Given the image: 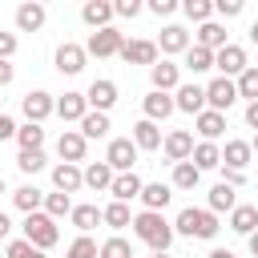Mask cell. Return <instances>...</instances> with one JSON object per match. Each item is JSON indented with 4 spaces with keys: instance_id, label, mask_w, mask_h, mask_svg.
<instances>
[{
    "instance_id": "59",
    "label": "cell",
    "mask_w": 258,
    "mask_h": 258,
    "mask_svg": "<svg viewBox=\"0 0 258 258\" xmlns=\"http://www.w3.org/2000/svg\"><path fill=\"white\" fill-rule=\"evenodd\" d=\"M153 258H169V254H153Z\"/></svg>"
},
{
    "instance_id": "25",
    "label": "cell",
    "mask_w": 258,
    "mask_h": 258,
    "mask_svg": "<svg viewBox=\"0 0 258 258\" xmlns=\"http://www.w3.org/2000/svg\"><path fill=\"white\" fill-rule=\"evenodd\" d=\"M230 230H238V234H254L258 230V210L254 206H234V214H230Z\"/></svg>"
},
{
    "instance_id": "50",
    "label": "cell",
    "mask_w": 258,
    "mask_h": 258,
    "mask_svg": "<svg viewBox=\"0 0 258 258\" xmlns=\"http://www.w3.org/2000/svg\"><path fill=\"white\" fill-rule=\"evenodd\" d=\"M8 137H16V125H12V117L0 113V141H8Z\"/></svg>"
},
{
    "instance_id": "49",
    "label": "cell",
    "mask_w": 258,
    "mask_h": 258,
    "mask_svg": "<svg viewBox=\"0 0 258 258\" xmlns=\"http://www.w3.org/2000/svg\"><path fill=\"white\" fill-rule=\"evenodd\" d=\"M173 8H177L173 0H149V12H153V16H169Z\"/></svg>"
},
{
    "instance_id": "5",
    "label": "cell",
    "mask_w": 258,
    "mask_h": 258,
    "mask_svg": "<svg viewBox=\"0 0 258 258\" xmlns=\"http://www.w3.org/2000/svg\"><path fill=\"white\" fill-rule=\"evenodd\" d=\"M234 101H238V85H234L230 77H218V81L206 85V105H210L214 113H226Z\"/></svg>"
},
{
    "instance_id": "10",
    "label": "cell",
    "mask_w": 258,
    "mask_h": 258,
    "mask_svg": "<svg viewBox=\"0 0 258 258\" xmlns=\"http://www.w3.org/2000/svg\"><path fill=\"white\" fill-rule=\"evenodd\" d=\"M161 145H165V157H169L173 165H181V161H189V157H194V137H189L185 129H173Z\"/></svg>"
},
{
    "instance_id": "19",
    "label": "cell",
    "mask_w": 258,
    "mask_h": 258,
    "mask_svg": "<svg viewBox=\"0 0 258 258\" xmlns=\"http://www.w3.org/2000/svg\"><path fill=\"white\" fill-rule=\"evenodd\" d=\"M141 177L137 173H117L113 177V185H109V194H113V202H129V198H141Z\"/></svg>"
},
{
    "instance_id": "27",
    "label": "cell",
    "mask_w": 258,
    "mask_h": 258,
    "mask_svg": "<svg viewBox=\"0 0 258 258\" xmlns=\"http://www.w3.org/2000/svg\"><path fill=\"white\" fill-rule=\"evenodd\" d=\"M149 77H153V89H157V93H169V89H177V64H169V60L153 64V69H149Z\"/></svg>"
},
{
    "instance_id": "53",
    "label": "cell",
    "mask_w": 258,
    "mask_h": 258,
    "mask_svg": "<svg viewBox=\"0 0 258 258\" xmlns=\"http://www.w3.org/2000/svg\"><path fill=\"white\" fill-rule=\"evenodd\" d=\"M8 230H12V222H8V218H4V214H0V242H4V238H8Z\"/></svg>"
},
{
    "instance_id": "52",
    "label": "cell",
    "mask_w": 258,
    "mask_h": 258,
    "mask_svg": "<svg viewBox=\"0 0 258 258\" xmlns=\"http://www.w3.org/2000/svg\"><path fill=\"white\" fill-rule=\"evenodd\" d=\"M8 81H12V64H8V60H0V89H4Z\"/></svg>"
},
{
    "instance_id": "12",
    "label": "cell",
    "mask_w": 258,
    "mask_h": 258,
    "mask_svg": "<svg viewBox=\"0 0 258 258\" xmlns=\"http://www.w3.org/2000/svg\"><path fill=\"white\" fill-rule=\"evenodd\" d=\"M173 105L181 109V113H206V89L202 85H181L177 89V97H173Z\"/></svg>"
},
{
    "instance_id": "24",
    "label": "cell",
    "mask_w": 258,
    "mask_h": 258,
    "mask_svg": "<svg viewBox=\"0 0 258 258\" xmlns=\"http://www.w3.org/2000/svg\"><path fill=\"white\" fill-rule=\"evenodd\" d=\"M113 177H117V173H113L109 161H93V165L85 169V185H89V189H109Z\"/></svg>"
},
{
    "instance_id": "31",
    "label": "cell",
    "mask_w": 258,
    "mask_h": 258,
    "mask_svg": "<svg viewBox=\"0 0 258 258\" xmlns=\"http://www.w3.org/2000/svg\"><path fill=\"white\" fill-rule=\"evenodd\" d=\"M234 206H238V198H234V185L218 181V185L210 189V210H214V214H222V210H230V214H234Z\"/></svg>"
},
{
    "instance_id": "32",
    "label": "cell",
    "mask_w": 258,
    "mask_h": 258,
    "mask_svg": "<svg viewBox=\"0 0 258 258\" xmlns=\"http://www.w3.org/2000/svg\"><path fill=\"white\" fill-rule=\"evenodd\" d=\"M69 218H73V226H77L81 234H89L97 222H105V214H101L97 206H73V214H69Z\"/></svg>"
},
{
    "instance_id": "21",
    "label": "cell",
    "mask_w": 258,
    "mask_h": 258,
    "mask_svg": "<svg viewBox=\"0 0 258 258\" xmlns=\"http://www.w3.org/2000/svg\"><path fill=\"white\" fill-rule=\"evenodd\" d=\"M173 109H177V105H173L169 93H157V89H153V93L145 97V121H165Z\"/></svg>"
},
{
    "instance_id": "57",
    "label": "cell",
    "mask_w": 258,
    "mask_h": 258,
    "mask_svg": "<svg viewBox=\"0 0 258 258\" xmlns=\"http://www.w3.org/2000/svg\"><path fill=\"white\" fill-rule=\"evenodd\" d=\"M250 149H254V153H258V137H254V141H250Z\"/></svg>"
},
{
    "instance_id": "45",
    "label": "cell",
    "mask_w": 258,
    "mask_h": 258,
    "mask_svg": "<svg viewBox=\"0 0 258 258\" xmlns=\"http://www.w3.org/2000/svg\"><path fill=\"white\" fill-rule=\"evenodd\" d=\"M16 165H20L24 173H36V169H44V153H40V149H32V153L24 149V153L16 157Z\"/></svg>"
},
{
    "instance_id": "6",
    "label": "cell",
    "mask_w": 258,
    "mask_h": 258,
    "mask_svg": "<svg viewBox=\"0 0 258 258\" xmlns=\"http://www.w3.org/2000/svg\"><path fill=\"white\" fill-rule=\"evenodd\" d=\"M105 161L113 165V173H133L137 145H133L129 137H113V141H109V153H105Z\"/></svg>"
},
{
    "instance_id": "17",
    "label": "cell",
    "mask_w": 258,
    "mask_h": 258,
    "mask_svg": "<svg viewBox=\"0 0 258 258\" xmlns=\"http://www.w3.org/2000/svg\"><path fill=\"white\" fill-rule=\"evenodd\" d=\"M81 16H85V24H93V28L101 32V28H109V20H113L117 12H113L109 0H89V4L81 8Z\"/></svg>"
},
{
    "instance_id": "47",
    "label": "cell",
    "mask_w": 258,
    "mask_h": 258,
    "mask_svg": "<svg viewBox=\"0 0 258 258\" xmlns=\"http://www.w3.org/2000/svg\"><path fill=\"white\" fill-rule=\"evenodd\" d=\"M113 12H117V16H137V12H141V4H137V0H117V4H113Z\"/></svg>"
},
{
    "instance_id": "48",
    "label": "cell",
    "mask_w": 258,
    "mask_h": 258,
    "mask_svg": "<svg viewBox=\"0 0 258 258\" xmlns=\"http://www.w3.org/2000/svg\"><path fill=\"white\" fill-rule=\"evenodd\" d=\"M12 52H16V36L12 32H0V60H8Z\"/></svg>"
},
{
    "instance_id": "38",
    "label": "cell",
    "mask_w": 258,
    "mask_h": 258,
    "mask_svg": "<svg viewBox=\"0 0 258 258\" xmlns=\"http://www.w3.org/2000/svg\"><path fill=\"white\" fill-rule=\"evenodd\" d=\"M101 214H105V222H109L113 230H125V226H133V218H129V206H125V202H113V206H105Z\"/></svg>"
},
{
    "instance_id": "39",
    "label": "cell",
    "mask_w": 258,
    "mask_h": 258,
    "mask_svg": "<svg viewBox=\"0 0 258 258\" xmlns=\"http://www.w3.org/2000/svg\"><path fill=\"white\" fill-rule=\"evenodd\" d=\"M234 85H238V97H250V105H254L258 101V64H250Z\"/></svg>"
},
{
    "instance_id": "1",
    "label": "cell",
    "mask_w": 258,
    "mask_h": 258,
    "mask_svg": "<svg viewBox=\"0 0 258 258\" xmlns=\"http://www.w3.org/2000/svg\"><path fill=\"white\" fill-rule=\"evenodd\" d=\"M133 234H137L145 246H153L157 254H165V250H169V242H173V226H169L161 214H153V210H145V214H137V218H133Z\"/></svg>"
},
{
    "instance_id": "13",
    "label": "cell",
    "mask_w": 258,
    "mask_h": 258,
    "mask_svg": "<svg viewBox=\"0 0 258 258\" xmlns=\"http://www.w3.org/2000/svg\"><path fill=\"white\" fill-rule=\"evenodd\" d=\"M48 113H56V101H52L48 93H40V89H36V93H28V97H24V117H28L32 125H40Z\"/></svg>"
},
{
    "instance_id": "40",
    "label": "cell",
    "mask_w": 258,
    "mask_h": 258,
    "mask_svg": "<svg viewBox=\"0 0 258 258\" xmlns=\"http://www.w3.org/2000/svg\"><path fill=\"white\" fill-rule=\"evenodd\" d=\"M64 258H101V246H97L89 234H81V238L69 246V254H64Z\"/></svg>"
},
{
    "instance_id": "44",
    "label": "cell",
    "mask_w": 258,
    "mask_h": 258,
    "mask_svg": "<svg viewBox=\"0 0 258 258\" xmlns=\"http://www.w3.org/2000/svg\"><path fill=\"white\" fill-rule=\"evenodd\" d=\"M8 258H44V250H36L28 238H16V242H8Z\"/></svg>"
},
{
    "instance_id": "15",
    "label": "cell",
    "mask_w": 258,
    "mask_h": 258,
    "mask_svg": "<svg viewBox=\"0 0 258 258\" xmlns=\"http://www.w3.org/2000/svg\"><path fill=\"white\" fill-rule=\"evenodd\" d=\"M85 145H89V141H85L77 129H64V133H60V141H56V153H60L69 165H77V161L85 157Z\"/></svg>"
},
{
    "instance_id": "43",
    "label": "cell",
    "mask_w": 258,
    "mask_h": 258,
    "mask_svg": "<svg viewBox=\"0 0 258 258\" xmlns=\"http://www.w3.org/2000/svg\"><path fill=\"white\" fill-rule=\"evenodd\" d=\"M101 258H133V246H129L125 238H109V242L101 246Z\"/></svg>"
},
{
    "instance_id": "51",
    "label": "cell",
    "mask_w": 258,
    "mask_h": 258,
    "mask_svg": "<svg viewBox=\"0 0 258 258\" xmlns=\"http://www.w3.org/2000/svg\"><path fill=\"white\" fill-rule=\"evenodd\" d=\"M246 125H250V129H258V101H254V105H246Z\"/></svg>"
},
{
    "instance_id": "54",
    "label": "cell",
    "mask_w": 258,
    "mask_h": 258,
    "mask_svg": "<svg viewBox=\"0 0 258 258\" xmlns=\"http://www.w3.org/2000/svg\"><path fill=\"white\" fill-rule=\"evenodd\" d=\"M210 258H238L234 250H210Z\"/></svg>"
},
{
    "instance_id": "28",
    "label": "cell",
    "mask_w": 258,
    "mask_h": 258,
    "mask_svg": "<svg viewBox=\"0 0 258 258\" xmlns=\"http://www.w3.org/2000/svg\"><path fill=\"white\" fill-rule=\"evenodd\" d=\"M222 129H226V113H214V109H206V113H198V133H202L206 141H214V137H222Z\"/></svg>"
},
{
    "instance_id": "36",
    "label": "cell",
    "mask_w": 258,
    "mask_h": 258,
    "mask_svg": "<svg viewBox=\"0 0 258 258\" xmlns=\"http://www.w3.org/2000/svg\"><path fill=\"white\" fill-rule=\"evenodd\" d=\"M202 181V169L194 165V161H181V165H173V185L177 189H194Z\"/></svg>"
},
{
    "instance_id": "14",
    "label": "cell",
    "mask_w": 258,
    "mask_h": 258,
    "mask_svg": "<svg viewBox=\"0 0 258 258\" xmlns=\"http://www.w3.org/2000/svg\"><path fill=\"white\" fill-rule=\"evenodd\" d=\"M52 185H56V194H77V189L85 185V173H81L77 165L60 161V165L52 169Z\"/></svg>"
},
{
    "instance_id": "35",
    "label": "cell",
    "mask_w": 258,
    "mask_h": 258,
    "mask_svg": "<svg viewBox=\"0 0 258 258\" xmlns=\"http://www.w3.org/2000/svg\"><path fill=\"white\" fill-rule=\"evenodd\" d=\"M109 133V113H85V121H81V137L89 141V137H105Z\"/></svg>"
},
{
    "instance_id": "23",
    "label": "cell",
    "mask_w": 258,
    "mask_h": 258,
    "mask_svg": "<svg viewBox=\"0 0 258 258\" xmlns=\"http://www.w3.org/2000/svg\"><path fill=\"white\" fill-rule=\"evenodd\" d=\"M133 145H137V149H157V145H161L157 121H137V125H133Z\"/></svg>"
},
{
    "instance_id": "29",
    "label": "cell",
    "mask_w": 258,
    "mask_h": 258,
    "mask_svg": "<svg viewBox=\"0 0 258 258\" xmlns=\"http://www.w3.org/2000/svg\"><path fill=\"white\" fill-rule=\"evenodd\" d=\"M198 169H218L222 165V149L214 145V141H202V145H194V157H189Z\"/></svg>"
},
{
    "instance_id": "30",
    "label": "cell",
    "mask_w": 258,
    "mask_h": 258,
    "mask_svg": "<svg viewBox=\"0 0 258 258\" xmlns=\"http://www.w3.org/2000/svg\"><path fill=\"white\" fill-rule=\"evenodd\" d=\"M169 185H161V181H153V185H145L141 189V202H145V210H153V214H161L165 206H169Z\"/></svg>"
},
{
    "instance_id": "56",
    "label": "cell",
    "mask_w": 258,
    "mask_h": 258,
    "mask_svg": "<svg viewBox=\"0 0 258 258\" xmlns=\"http://www.w3.org/2000/svg\"><path fill=\"white\" fill-rule=\"evenodd\" d=\"M250 40H254V44H258V20H254V24H250Z\"/></svg>"
},
{
    "instance_id": "58",
    "label": "cell",
    "mask_w": 258,
    "mask_h": 258,
    "mask_svg": "<svg viewBox=\"0 0 258 258\" xmlns=\"http://www.w3.org/2000/svg\"><path fill=\"white\" fill-rule=\"evenodd\" d=\"M0 194H4V177H0Z\"/></svg>"
},
{
    "instance_id": "37",
    "label": "cell",
    "mask_w": 258,
    "mask_h": 258,
    "mask_svg": "<svg viewBox=\"0 0 258 258\" xmlns=\"http://www.w3.org/2000/svg\"><path fill=\"white\" fill-rule=\"evenodd\" d=\"M16 141H20V153H24V149L32 153V149H40V145H44V129L28 121L24 129H16Z\"/></svg>"
},
{
    "instance_id": "26",
    "label": "cell",
    "mask_w": 258,
    "mask_h": 258,
    "mask_svg": "<svg viewBox=\"0 0 258 258\" xmlns=\"http://www.w3.org/2000/svg\"><path fill=\"white\" fill-rule=\"evenodd\" d=\"M40 24H44V8L40 4H20L16 8V28L20 32H36Z\"/></svg>"
},
{
    "instance_id": "22",
    "label": "cell",
    "mask_w": 258,
    "mask_h": 258,
    "mask_svg": "<svg viewBox=\"0 0 258 258\" xmlns=\"http://www.w3.org/2000/svg\"><path fill=\"white\" fill-rule=\"evenodd\" d=\"M198 44L210 48V52H222V48H226V28L214 24V20H206V24L198 28Z\"/></svg>"
},
{
    "instance_id": "18",
    "label": "cell",
    "mask_w": 258,
    "mask_h": 258,
    "mask_svg": "<svg viewBox=\"0 0 258 258\" xmlns=\"http://www.w3.org/2000/svg\"><path fill=\"white\" fill-rule=\"evenodd\" d=\"M56 113H60V121H85V113H89L85 93H64V97L56 101Z\"/></svg>"
},
{
    "instance_id": "55",
    "label": "cell",
    "mask_w": 258,
    "mask_h": 258,
    "mask_svg": "<svg viewBox=\"0 0 258 258\" xmlns=\"http://www.w3.org/2000/svg\"><path fill=\"white\" fill-rule=\"evenodd\" d=\"M250 254H254V258H258V230H254V234H250Z\"/></svg>"
},
{
    "instance_id": "16",
    "label": "cell",
    "mask_w": 258,
    "mask_h": 258,
    "mask_svg": "<svg viewBox=\"0 0 258 258\" xmlns=\"http://www.w3.org/2000/svg\"><path fill=\"white\" fill-rule=\"evenodd\" d=\"M250 157H254L250 141H226V149H222V165L226 169H238V173L250 165Z\"/></svg>"
},
{
    "instance_id": "2",
    "label": "cell",
    "mask_w": 258,
    "mask_h": 258,
    "mask_svg": "<svg viewBox=\"0 0 258 258\" xmlns=\"http://www.w3.org/2000/svg\"><path fill=\"white\" fill-rule=\"evenodd\" d=\"M173 230L185 234V238H214V234H218V214H214V210H194V206H189V210L177 214Z\"/></svg>"
},
{
    "instance_id": "4",
    "label": "cell",
    "mask_w": 258,
    "mask_h": 258,
    "mask_svg": "<svg viewBox=\"0 0 258 258\" xmlns=\"http://www.w3.org/2000/svg\"><path fill=\"white\" fill-rule=\"evenodd\" d=\"M121 48H125V36H121L113 24L101 28V32H93L89 44H85V52H93V56H121Z\"/></svg>"
},
{
    "instance_id": "20",
    "label": "cell",
    "mask_w": 258,
    "mask_h": 258,
    "mask_svg": "<svg viewBox=\"0 0 258 258\" xmlns=\"http://www.w3.org/2000/svg\"><path fill=\"white\" fill-rule=\"evenodd\" d=\"M157 44H161V52H189V32L181 24H165Z\"/></svg>"
},
{
    "instance_id": "33",
    "label": "cell",
    "mask_w": 258,
    "mask_h": 258,
    "mask_svg": "<svg viewBox=\"0 0 258 258\" xmlns=\"http://www.w3.org/2000/svg\"><path fill=\"white\" fill-rule=\"evenodd\" d=\"M12 202H16V210H24V214H36V210H40V202H44V194H40L36 185H20V189L12 194Z\"/></svg>"
},
{
    "instance_id": "11",
    "label": "cell",
    "mask_w": 258,
    "mask_h": 258,
    "mask_svg": "<svg viewBox=\"0 0 258 258\" xmlns=\"http://www.w3.org/2000/svg\"><path fill=\"white\" fill-rule=\"evenodd\" d=\"M85 56H89V52H85L81 44H69V40H64V44L56 48V69L69 73V77H77V73L85 69Z\"/></svg>"
},
{
    "instance_id": "3",
    "label": "cell",
    "mask_w": 258,
    "mask_h": 258,
    "mask_svg": "<svg viewBox=\"0 0 258 258\" xmlns=\"http://www.w3.org/2000/svg\"><path fill=\"white\" fill-rule=\"evenodd\" d=\"M24 238L36 246V250H48V246H56V238H60V230H56V222L48 218V214H28L24 218Z\"/></svg>"
},
{
    "instance_id": "41",
    "label": "cell",
    "mask_w": 258,
    "mask_h": 258,
    "mask_svg": "<svg viewBox=\"0 0 258 258\" xmlns=\"http://www.w3.org/2000/svg\"><path fill=\"white\" fill-rule=\"evenodd\" d=\"M44 214H48V218H64V214H73L69 194H48V198H44Z\"/></svg>"
},
{
    "instance_id": "7",
    "label": "cell",
    "mask_w": 258,
    "mask_h": 258,
    "mask_svg": "<svg viewBox=\"0 0 258 258\" xmlns=\"http://www.w3.org/2000/svg\"><path fill=\"white\" fill-rule=\"evenodd\" d=\"M214 69H222V77H242L250 64H246V52L238 44H226L222 52H214Z\"/></svg>"
},
{
    "instance_id": "9",
    "label": "cell",
    "mask_w": 258,
    "mask_h": 258,
    "mask_svg": "<svg viewBox=\"0 0 258 258\" xmlns=\"http://www.w3.org/2000/svg\"><path fill=\"white\" fill-rule=\"evenodd\" d=\"M85 101L93 105V113H109L117 105V85L113 81H93L89 93H85Z\"/></svg>"
},
{
    "instance_id": "46",
    "label": "cell",
    "mask_w": 258,
    "mask_h": 258,
    "mask_svg": "<svg viewBox=\"0 0 258 258\" xmlns=\"http://www.w3.org/2000/svg\"><path fill=\"white\" fill-rule=\"evenodd\" d=\"M214 12H222V16H238V12H242V0H214Z\"/></svg>"
},
{
    "instance_id": "34",
    "label": "cell",
    "mask_w": 258,
    "mask_h": 258,
    "mask_svg": "<svg viewBox=\"0 0 258 258\" xmlns=\"http://www.w3.org/2000/svg\"><path fill=\"white\" fill-rule=\"evenodd\" d=\"M185 69H189V73H206V69H214V52L202 48V44H189V52H185Z\"/></svg>"
},
{
    "instance_id": "42",
    "label": "cell",
    "mask_w": 258,
    "mask_h": 258,
    "mask_svg": "<svg viewBox=\"0 0 258 258\" xmlns=\"http://www.w3.org/2000/svg\"><path fill=\"white\" fill-rule=\"evenodd\" d=\"M181 8H185V16H189V20H198V24H206V20H210V12H214V4H210V0H185Z\"/></svg>"
},
{
    "instance_id": "8",
    "label": "cell",
    "mask_w": 258,
    "mask_h": 258,
    "mask_svg": "<svg viewBox=\"0 0 258 258\" xmlns=\"http://www.w3.org/2000/svg\"><path fill=\"white\" fill-rule=\"evenodd\" d=\"M121 60L125 64H157V44L153 40H125V48H121Z\"/></svg>"
}]
</instances>
